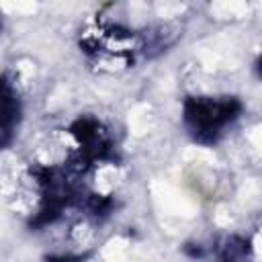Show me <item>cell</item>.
Returning <instances> with one entry per match:
<instances>
[{"instance_id":"obj_1","label":"cell","mask_w":262,"mask_h":262,"mask_svg":"<svg viewBox=\"0 0 262 262\" xmlns=\"http://www.w3.org/2000/svg\"><path fill=\"white\" fill-rule=\"evenodd\" d=\"M239 113L242 102L233 96H192L184 102V125L194 141L211 145Z\"/></svg>"},{"instance_id":"obj_2","label":"cell","mask_w":262,"mask_h":262,"mask_svg":"<svg viewBox=\"0 0 262 262\" xmlns=\"http://www.w3.org/2000/svg\"><path fill=\"white\" fill-rule=\"evenodd\" d=\"M70 135L74 139V149L66 166L78 176L86 174L92 166L113 156V145H115L113 135L96 119H90V117L78 119L70 127Z\"/></svg>"},{"instance_id":"obj_3","label":"cell","mask_w":262,"mask_h":262,"mask_svg":"<svg viewBox=\"0 0 262 262\" xmlns=\"http://www.w3.org/2000/svg\"><path fill=\"white\" fill-rule=\"evenodd\" d=\"M18 115H20V106L14 88L6 78H0V149L12 141Z\"/></svg>"},{"instance_id":"obj_4","label":"cell","mask_w":262,"mask_h":262,"mask_svg":"<svg viewBox=\"0 0 262 262\" xmlns=\"http://www.w3.org/2000/svg\"><path fill=\"white\" fill-rule=\"evenodd\" d=\"M246 254H248L246 239L235 237V235L225 237L219 246H215V252H213V256L221 260H239V258H246Z\"/></svg>"}]
</instances>
